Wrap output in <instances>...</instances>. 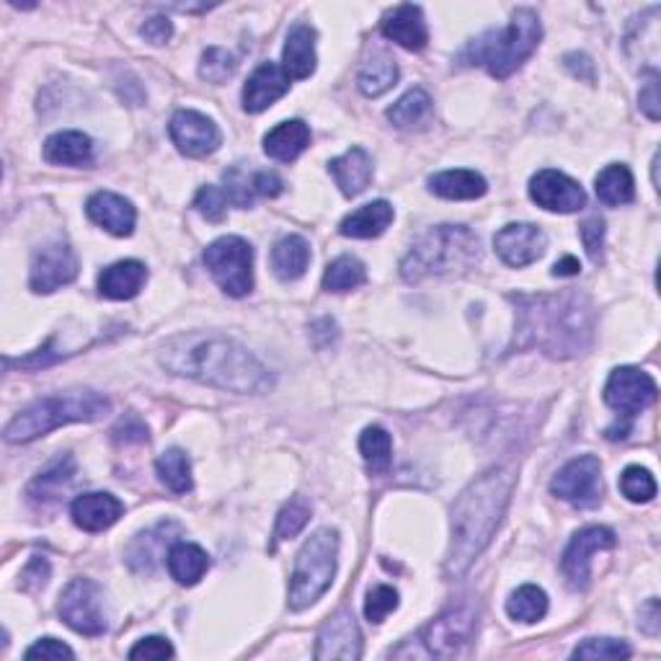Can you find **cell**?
Here are the masks:
<instances>
[{
  "label": "cell",
  "instance_id": "cell-1",
  "mask_svg": "<svg viewBox=\"0 0 661 661\" xmlns=\"http://www.w3.org/2000/svg\"><path fill=\"white\" fill-rule=\"evenodd\" d=\"M161 365L168 372L230 393H264L271 374L243 344L213 331L176 333L161 346Z\"/></svg>",
  "mask_w": 661,
  "mask_h": 661
},
{
  "label": "cell",
  "instance_id": "cell-2",
  "mask_svg": "<svg viewBox=\"0 0 661 661\" xmlns=\"http://www.w3.org/2000/svg\"><path fill=\"white\" fill-rule=\"evenodd\" d=\"M517 333L512 349H541L554 359L584 354L595 339V308L579 290L558 295H512Z\"/></svg>",
  "mask_w": 661,
  "mask_h": 661
},
{
  "label": "cell",
  "instance_id": "cell-3",
  "mask_svg": "<svg viewBox=\"0 0 661 661\" xmlns=\"http://www.w3.org/2000/svg\"><path fill=\"white\" fill-rule=\"evenodd\" d=\"M514 475L507 468H491L468 483L453 507V541L445 558V574L460 579L468 574L488 543L494 541L509 499H512Z\"/></svg>",
  "mask_w": 661,
  "mask_h": 661
},
{
  "label": "cell",
  "instance_id": "cell-4",
  "mask_svg": "<svg viewBox=\"0 0 661 661\" xmlns=\"http://www.w3.org/2000/svg\"><path fill=\"white\" fill-rule=\"evenodd\" d=\"M479 262L481 241L473 230L466 225H437L411 245L401 262V277L406 282H421L429 277L460 275Z\"/></svg>",
  "mask_w": 661,
  "mask_h": 661
},
{
  "label": "cell",
  "instance_id": "cell-5",
  "mask_svg": "<svg viewBox=\"0 0 661 661\" xmlns=\"http://www.w3.org/2000/svg\"><path fill=\"white\" fill-rule=\"evenodd\" d=\"M109 408L112 404L106 395L91 391V387H73L65 393L45 395L22 408L3 434L13 445H26L73 421H97L106 417Z\"/></svg>",
  "mask_w": 661,
  "mask_h": 661
},
{
  "label": "cell",
  "instance_id": "cell-6",
  "mask_svg": "<svg viewBox=\"0 0 661 661\" xmlns=\"http://www.w3.org/2000/svg\"><path fill=\"white\" fill-rule=\"evenodd\" d=\"M543 37L541 18L535 11H514L512 22L504 29L486 31L462 52L466 65H483L496 80H507L527 63L530 54L537 50Z\"/></svg>",
  "mask_w": 661,
  "mask_h": 661
},
{
  "label": "cell",
  "instance_id": "cell-7",
  "mask_svg": "<svg viewBox=\"0 0 661 661\" xmlns=\"http://www.w3.org/2000/svg\"><path fill=\"white\" fill-rule=\"evenodd\" d=\"M339 563V533L331 527H320L305 541L295 558L290 582V608L305 610L316 605L329 592L336 576Z\"/></svg>",
  "mask_w": 661,
  "mask_h": 661
},
{
  "label": "cell",
  "instance_id": "cell-8",
  "mask_svg": "<svg viewBox=\"0 0 661 661\" xmlns=\"http://www.w3.org/2000/svg\"><path fill=\"white\" fill-rule=\"evenodd\" d=\"M479 631V608L473 602H458L421 631L419 640L424 653L434 659H460L470 651Z\"/></svg>",
  "mask_w": 661,
  "mask_h": 661
},
{
  "label": "cell",
  "instance_id": "cell-9",
  "mask_svg": "<svg viewBox=\"0 0 661 661\" xmlns=\"http://www.w3.org/2000/svg\"><path fill=\"white\" fill-rule=\"evenodd\" d=\"M204 267L223 292L243 297L254 290V249L238 236H223L204 249Z\"/></svg>",
  "mask_w": 661,
  "mask_h": 661
},
{
  "label": "cell",
  "instance_id": "cell-10",
  "mask_svg": "<svg viewBox=\"0 0 661 661\" xmlns=\"http://www.w3.org/2000/svg\"><path fill=\"white\" fill-rule=\"evenodd\" d=\"M60 618L80 636H101L106 631L104 592L91 579H73L60 595Z\"/></svg>",
  "mask_w": 661,
  "mask_h": 661
},
{
  "label": "cell",
  "instance_id": "cell-11",
  "mask_svg": "<svg viewBox=\"0 0 661 661\" xmlns=\"http://www.w3.org/2000/svg\"><path fill=\"white\" fill-rule=\"evenodd\" d=\"M657 393L659 387L649 372L638 370V367H618L610 372L608 385H605V404L625 419L623 429L628 434L633 417L646 411L657 401Z\"/></svg>",
  "mask_w": 661,
  "mask_h": 661
},
{
  "label": "cell",
  "instance_id": "cell-12",
  "mask_svg": "<svg viewBox=\"0 0 661 661\" xmlns=\"http://www.w3.org/2000/svg\"><path fill=\"white\" fill-rule=\"evenodd\" d=\"M75 277H78V256L67 243L52 241L34 251L29 271V288L34 292L50 295V292L71 284Z\"/></svg>",
  "mask_w": 661,
  "mask_h": 661
},
{
  "label": "cell",
  "instance_id": "cell-13",
  "mask_svg": "<svg viewBox=\"0 0 661 661\" xmlns=\"http://www.w3.org/2000/svg\"><path fill=\"white\" fill-rule=\"evenodd\" d=\"M550 491L576 507H595L602 496V466L595 455H582L558 470Z\"/></svg>",
  "mask_w": 661,
  "mask_h": 661
},
{
  "label": "cell",
  "instance_id": "cell-14",
  "mask_svg": "<svg viewBox=\"0 0 661 661\" xmlns=\"http://www.w3.org/2000/svg\"><path fill=\"white\" fill-rule=\"evenodd\" d=\"M615 533L608 527H584L571 537L569 548L563 554V576L569 579V584L574 589H587L589 587V563L592 556L599 554V550H610L615 548Z\"/></svg>",
  "mask_w": 661,
  "mask_h": 661
},
{
  "label": "cell",
  "instance_id": "cell-15",
  "mask_svg": "<svg viewBox=\"0 0 661 661\" xmlns=\"http://www.w3.org/2000/svg\"><path fill=\"white\" fill-rule=\"evenodd\" d=\"M530 196L537 207L563 215L579 213L587 204V194L579 187V181L556 171V168H543L530 179Z\"/></svg>",
  "mask_w": 661,
  "mask_h": 661
},
{
  "label": "cell",
  "instance_id": "cell-16",
  "mask_svg": "<svg viewBox=\"0 0 661 661\" xmlns=\"http://www.w3.org/2000/svg\"><path fill=\"white\" fill-rule=\"evenodd\" d=\"M168 132H171L174 145L187 158H204V155L215 153L223 142V135L215 122L200 112H192V109L176 112L171 125H168Z\"/></svg>",
  "mask_w": 661,
  "mask_h": 661
},
{
  "label": "cell",
  "instance_id": "cell-17",
  "mask_svg": "<svg viewBox=\"0 0 661 661\" xmlns=\"http://www.w3.org/2000/svg\"><path fill=\"white\" fill-rule=\"evenodd\" d=\"M494 249L504 264L522 269L545 254L548 236L533 223H512L494 236Z\"/></svg>",
  "mask_w": 661,
  "mask_h": 661
},
{
  "label": "cell",
  "instance_id": "cell-18",
  "mask_svg": "<svg viewBox=\"0 0 661 661\" xmlns=\"http://www.w3.org/2000/svg\"><path fill=\"white\" fill-rule=\"evenodd\" d=\"M316 659H363V636L349 610H339L326 620L318 633Z\"/></svg>",
  "mask_w": 661,
  "mask_h": 661
},
{
  "label": "cell",
  "instance_id": "cell-19",
  "mask_svg": "<svg viewBox=\"0 0 661 661\" xmlns=\"http://www.w3.org/2000/svg\"><path fill=\"white\" fill-rule=\"evenodd\" d=\"M290 91V75L275 63H262L243 86V109L249 114H262Z\"/></svg>",
  "mask_w": 661,
  "mask_h": 661
},
{
  "label": "cell",
  "instance_id": "cell-20",
  "mask_svg": "<svg viewBox=\"0 0 661 661\" xmlns=\"http://www.w3.org/2000/svg\"><path fill=\"white\" fill-rule=\"evenodd\" d=\"M86 213L91 223L104 228L106 233L127 238L132 236L135 223H138V213H135L132 202L114 192H97L86 202Z\"/></svg>",
  "mask_w": 661,
  "mask_h": 661
},
{
  "label": "cell",
  "instance_id": "cell-21",
  "mask_svg": "<svg viewBox=\"0 0 661 661\" xmlns=\"http://www.w3.org/2000/svg\"><path fill=\"white\" fill-rule=\"evenodd\" d=\"M73 522L86 533H104L114 522L125 514V504L117 496L93 491V494H80L73 501Z\"/></svg>",
  "mask_w": 661,
  "mask_h": 661
},
{
  "label": "cell",
  "instance_id": "cell-22",
  "mask_svg": "<svg viewBox=\"0 0 661 661\" xmlns=\"http://www.w3.org/2000/svg\"><path fill=\"white\" fill-rule=\"evenodd\" d=\"M181 527L176 522H161L155 524L153 530L142 533L129 543L127 548V563L132 565L135 571L140 574H153L155 565L163 558V550H171V545L176 543L171 535H179Z\"/></svg>",
  "mask_w": 661,
  "mask_h": 661
},
{
  "label": "cell",
  "instance_id": "cell-23",
  "mask_svg": "<svg viewBox=\"0 0 661 661\" xmlns=\"http://www.w3.org/2000/svg\"><path fill=\"white\" fill-rule=\"evenodd\" d=\"M383 34L387 39H393L395 45H401L404 50L411 52H421L429 45L424 13L414 3H404L387 13L383 18Z\"/></svg>",
  "mask_w": 661,
  "mask_h": 661
},
{
  "label": "cell",
  "instance_id": "cell-24",
  "mask_svg": "<svg viewBox=\"0 0 661 661\" xmlns=\"http://www.w3.org/2000/svg\"><path fill=\"white\" fill-rule=\"evenodd\" d=\"M329 171L344 196H359L372 181V155L365 148H349L329 163Z\"/></svg>",
  "mask_w": 661,
  "mask_h": 661
},
{
  "label": "cell",
  "instance_id": "cell-25",
  "mask_svg": "<svg viewBox=\"0 0 661 661\" xmlns=\"http://www.w3.org/2000/svg\"><path fill=\"white\" fill-rule=\"evenodd\" d=\"M282 67L290 80H305L316 73V31L308 24H295L290 29L282 52Z\"/></svg>",
  "mask_w": 661,
  "mask_h": 661
},
{
  "label": "cell",
  "instance_id": "cell-26",
  "mask_svg": "<svg viewBox=\"0 0 661 661\" xmlns=\"http://www.w3.org/2000/svg\"><path fill=\"white\" fill-rule=\"evenodd\" d=\"M145 279H148L145 264L135 262V258H125V262L112 264V267L101 271L99 292L101 297L109 300H132L140 295Z\"/></svg>",
  "mask_w": 661,
  "mask_h": 661
},
{
  "label": "cell",
  "instance_id": "cell-27",
  "mask_svg": "<svg viewBox=\"0 0 661 661\" xmlns=\"http://www.w3.org/2000/svg\"><path fill=\"white\" fill-rule=\"evenodd\" d=\"M310 145V127L303 119H290L269 129L264 138V153L279 163H292Z\"/></svg>",
  "mask_w": 661,
  "mask_h": 661
},
{
  "label": "cell",
  "instance_id": "cell-28",
  "mask_svg": "<svg viewBox=\"0 0 661 661\" xmlns=\"http://www.w3.org/2000/svg\"><path fill=\"white\" fill-rule=\"evenodd\" d=\"M429 192L442 196V200H479L488 192V183L481 174L468 171V168H455V171H442L429 179Z\"/></svg>",
  "mask_w": 661,
  "mask_h": 661
},
{
  "label": "cell",
  "instance_id": "cell-29",
  "mask_svg": "<svg viewBox=\"0 0 661 661\" xmlns=\"http://www.w3.org/2000/svg\"><path fill=\"white\" fill-rule=\"evenodd\" d=\"M93 158V142L88 135L65 129L45 142V161L54 166H86Z\"/></svg>",
  "mask_w": 661,
  "mask_h": 661
},
{
  "label": "cell",
  "instance_id": "cell-30",
  "mask_svg": "<svg viewBox=\"0 0 661 661\" xmlns=\"http://www.w3.org/2000/svg\"><path fill=\"white\" fill-rule=\"evenodd\" d=\"M166 563H168V574H171V579H176L181 587H194V584L207 574L209 556L207 550L200 548V545L181 541L171 545V550H168L166 556Z\"/></svg>",
  "mask_w": 661,
  "mask_h": 661
},
{
  "label": "cell",
  "instance_id": "cell-31",
  "mask_svg": "<svg viewBox=\"0 0 661 661\" xmlns=\"http://www.w3.org/2000/svg\"><path fill=\"white\" fill-rule=\"evenodd\" d=\"M73 479H75V460L71 455H65V458L54 460L50 468L42 470V473L29 483L26 496H29L34 504H52L63 496V491L71 486Z\"/></svg>",
  "mask_w": 661,
  "mask_h": 661
},
{
  "label": "cell",
  "instance_id": "cell-32",
  "mask_svg": "<svg viewBox=\"0 0 661 661\" xmlns=\"http://www.w3.org/2000/svg\"><path fill=\"white\" fill-rule=\"evenodd\" d=\"M391 223H393V204L378 200L359 207L357 213L346 215L339 233L346 238H378L385 233Z\"/></svg>",
  "mask_w": 661,
  "mask_h": 661
},
{
  "label": "cell",
  "instance_id": "cell-33",
  "mask_svg": "<svg viewBox=\"0 0 661 661\" xmlns=\"http://www.w3.org/2000/svg\"><path fill=\"white\" fill-rule=\"evenodd\" d=\"M310 264V245L303 236H284L271 251V269L284 282H295Z\"/></svg>",
  "mask_w": 661,
  "mask_h": 661
},
{
  "label": "cell",
  "instance_id": "cell-34",
  "mask_svg": "<svg viewBox=\"0 0 661 661\" xmlns=\"http://www.w3.org/2000/svg\"><path fill=\"white\" fill-rule=\"evenodd\" d=\"M595 192L599 202L608 204V207H620V204H628L636 196V181L628 166L623 163H610L608 168H602L595 181Z\"/></svg>",
  "mask_w": 661,
  "mask_h": 661
},
{
  "label": "cell",
  "instance_id": "cell-35",
  "mask_svg": "<svg viewBox=\"0 0 661 661\" xmlns=\"http://www.w3.org/2000/svg\"><path fill=\"white\" fill-rule=\"evenodd\" d=\"M429 114H432V97H429L424 88H411V91L404 93L387 109V119L398 129L421 127L429 119Z\"/></svg>",
  "mask_w": 661,
  "mask_h": 661
},
{
  "label": "cell",
  "instance_id": "cell-36",
  "mask_svg": "<svg viewBox=\"0 0 661 661\" xmlns=\"http://www.w3.org/2000/svg\"><path fill=\"white\" fill-rule=\"evenodd\" d=\"M359 453L367 462V470L374 475H383L393 462V440L383 427H367L359 437Z\"/></svg>",
  "mask_w": 661,
  "mask_h": 661
},
{
  "label": "cell",
  "instance_id": "cell-37",
  "mask_svg": "<svg viewBox=\"0 0 661 661\" xmlns=\"http://www.w3.org/2000/svg\"><path fill=\"white\" fill-rule=\"evenodd\" d=\"M155 470H158V479L166 483L174 494H187L192 491V462H189L187 453L179 447H168L166 453L155 460Z\"/></svg>",
  "mask_w": 661,
  "mask_h": 661
},
{
  "label": "cell",
  "instance_id": "cell-38",
  "mask_svg": "<svg viewBox=\"0 0 661 661\" xmlns=\"http://www.w3.org/2000/svg\"><path fill=\"white\" fill-rule=\"evenodd\" d=\"M507 612L517 623H537L548 612V595L535 584H524L507 599Z\"/></svg>",
  "mask_w": 661,
  "mask_h": 661
},
{
  "label": "cell",
  "instance_id": "cell-39",
  "mask_svg": "<svg viewBox=\"0 0 661 661\" xmlns=\"http://www.w3.org/2000/svg\"><path fill=\"white\" fill-rule=\"evenodd\" d=\"M367 269L359 258L354 256H339L336 262L329 264L323 275V290L326 292H349L359 284H365Z\"/></svg>",
  "mask_w": 661,
  "mask_h": 661
},
{
  "label": "cell",
  "instance_id": "cell-40",
  "mask_svg": "<svg viewBox=\"0 0 661 661\" xmlns=\"http://www.w3.org/2000/svg\"><path fill=\"white\" fill-rule=\"evenodd\" d=\"M395 80H398V65L387 58H374L363 67V73H359V91H363L365 97L378 99L383 97L385 91H391Z\"/></svg>",
  "mask_w": 661,
  "mask_h": 661
},
{
  "label": "cell",
  "instance_id": "cell-41",
  "mask_svg": "<svg viewBox=\"0 0 661 661\" xmlns=\"http://www.w3.org/2000/svg\"><path fill=\"white\" fill-rule=\"evenodd\" d=\"M310 501L305 496H292V499L279 509L277 514V527H275V545L282 541H292V537L303 533L305 524L310 522ZM271 545V548H275Z\"/></svg>",
  "mask_w": 661,
  "mask_h": 661
},
{
  "label": "cell",
  "instance_id": "cell-42",
  "mask_svg": "<svg viewBox=\"0 0 661 661\" xmlns=\"http://www.w3.org/2000/svg\"><path fill=\"white\" fill-rule=\"evenodd\" d=\"M620 491H623V496L628 501L646 504L657 496V481H653V475L646 468L631 466L620 475Z\"/></svg>",
  "mask_w": 661,
  "mask_h": 661
},
{
  "label": "cell",
  "instance_id": "cell-43",
  "mask_svg": "<svg viewBox=\"0 0 661 661\" xmlns=\"http://www.w3.org/2000/svg\"><path fill=\"white\" fill-rule=\"evenodd\" d=\"M236 58L228 50H223V47H207L202 54L200 75L207 84H225V80L236 73Z\"/></svg>",
  "mask_w": 661,
  "mask_h": 661
},
{
  "label": "cell",
  "instance_id": "cell-44",
  "mask_svg": "<svg viewBox=\"0 0 661 661\" xmlns=\"http://www.w3.org/2000/svg\"><path fill=\"white\" fill-rule=\"evenodd\" d=\"M633 649L618 638H587L579 644L571 657L574 659H628Z\"/></svg>",
  "mask_w": 661,
  "mask_h": 661
},
{
  "label": "cell",
  "instance_id": "cell-45",
  "mask_svg": "<svg viewBox=\"0 0 661 661\" xmlns=\"http://www.w3.org/2000/svg\"><path fill=\"white\" fill-rule=\"evenodd\" d=\"M393 610H398V592L393 587H387V584H380V587L370 589V595H367L365 602V615L370 623H383V620L391 615Z\"/></svg>",
  "mask_w": 661,
  "mask_h": 661
},
{
  "label": "cell",
  "instance_id": "cell-46",
  "mask_svg": "<svg viewBox=\"0 0 661 661\" xmlns=\"http://www.w3.org/2000/svg\"><path fill=\"white\" fill-rule=\"evenodd\" d=\"M228 196L220 187H202L194 196V207L202 217H207L209 223L225 220V209H228Z\"/></svg>",
  "mask_w": 661,
  "mask_h": 661
},
{
  "label": "cell",
  "instance_id": "cell-47",
  "mask_svg": "<svg viewBox=\"0 0 661 661\" xmlns=\"http://www.w3.org/2000/svg\"><path fill=\"white\" fill-rule=\"evenodd\" d=\"M225 196H228L230 204H236V207H249L251 200H254V187H251V179L245 176L241 168H230L228 174H225Z\"/></svg>",
  "mask_w": 661,
  "mask_h": 661
},
{
  "label": "cell",
  "instance_id": "cell-48",
  "mask_svg": "<svg viewBox=\"0 0 661 661\" xmlns=\"http://www.w3.org/2000/svg\"><path fill=\"white\" fill-rule=\"evenodd\" d=\"M174 657V646L171 640L163 636H148L138 640V644L129 649V659H145V661H161V659H171Z\"/></svg>",
  "mask_w": 661,
  "mask_h": 661
},
{
  "label": "cell",
  "instance_id": "cell-49",
  "mask_svg": "<svg viewBox=\"0 0 661 661\" xmlns=\"http://www.w3.org/2000/svg\"><path fill=\"white\" fill-rule=\"evenodd\" d=\"M24 659H50V661H60V659H75V651L71 646L63 644V640L58 638H42L37 640V644L29 646L24 653Z\"/></svg>",
  "mask_w": 661,
  "mask_h": 661
},
{
  "label": "cell",
  "instance_id": "cell-50",
  "mask_svg": "<svg viewBox=\"0 0 661 661\" xmlns=\"http://www.w3.org/2000/svg\"><path fill=\"white\" fill-rule=\"evenodd\" d=\"M582 241L592 262L602 258V245H605V220L602 217H589L582 223Z\"/></svg>",
  "mask_w": 661,
  "mask_h": 661
},
{
  "label": "cell",
  "instance_id": "cell-51",
  "mask_svg": "<svg viewBox=\"0 0 661 661\" xmlns=\"http://www.w3.org/2000/svg\"><path fill=\"white\" fill-rule=\"evenodd\" d=\"M114 442L117 445H132V442H148V427L145 421H142L140 417H135V414H127L125 419L119 421L117 427H114Z\"/></svg>",
  "mask_w": 661,
  "mask_h": 661
},
{
  "label": "cell",
  "instance_id": "cell-52",
  "mask_svg": "<svg viewBox=\"0 0 661 661\" xmlns=\"http://www.w3.org/2000/svg\"><path fill=\"white\" fill-rule=\"evenodd\" d=\"M140 34H142V39H145V42L161 47L174 37V24L168 22L166 16H153L140 26Z\"/></svg>",
  "mask_w": 661,
  "mask_h": 661
},
{
  "label": "cell",
  "instance_id": "cell-53",
  "mask_svg": "<svg viewBox=\"0 0 661 661\" xmlns=\"http://www.w3.org/2000/svg\"><path fill=\"white\" fill-rule=\"evenodd\" d=\"M640 112L646 114L651 122H659V73L649 71V80L640 88Z\"/></svg>",
  "mask_w": 661,
  "mask_h": 661
},
{
  "label": "cell",
  "instance_id": "cell-54",
  "mask_svg": "<svg viewBox=\"0 0 661 661\" xmlns=\"http://www.w3.org/2000/svg\"><path fill=\"white\" fill-rule=\"evenodd\" d=\"M47 579H50V563H47V558H42V556H34L22 574V587L39 589V587H45Z\"/></svg>",
  "mask_w": 661,
  "mask_h": 661
},
{
  "label": "cell",
  "instance_id": "cell-55",
  "mask_svg": "<svg viewBox=\"0 0 661 661\" xmlns=\"http://www.w3.org/2000/svg\"><path fill=\"white\" fill-rule=\"evenodd\" d=\"M251 187H254V194L279 196V194H282L284 183L275 171H258V174L251 176Z\"/></svg>",
  "mask_w": 661,
  "mask_h": 661
},
{
  "label": "cell",
  "instance_id": "cell-56",
  "mask_svg": "<svg viewBox=\"0 0 661 661\" xmlns=\"http://www.w3.org/2000/svg\"><path fill=\"white\" fill-rule=\"evenodd\" d=\"M563 65L569 67V71L574 73L576 78L587 80V84H592V80H595V63H592V60L587 58V54H582V52L565 54V58H563Z\"/></svg>",
  "mask_w": 661,
  "mask_h": 661
},
{
  "label": "cell",
  "instance_id": "cell-57",
  "mask_svg": "<svg viewBox=\"0 0 661 661\" xmlns=\"http://www.w3.org/2000/svg\"><path fill=\"white\" fill-rule=\"evenodd\" d=\"M640 628H644L649 636H657L659 633V602L657 599H649V605L646 608H640Z\"/></svg>",
  "mask_w": 661,
  "mask_h": 661
},
{
  "label": "cell",
  "instance_id": "cell-58",
  "mask_svg": "<svg viewBox=\"0 0 661 661\" xmlns=\"http://www.w3.org/2000/svg\"><path fill=\"white\" fill-rule=\"evenodd\" d=\"M579 271H582V264H579V258H574V256H563L561 262H556V267H554L556 277H576Z\"/></svg>",
  "mask_w": 661,
  "mask_h": 661
}]
</instances>
